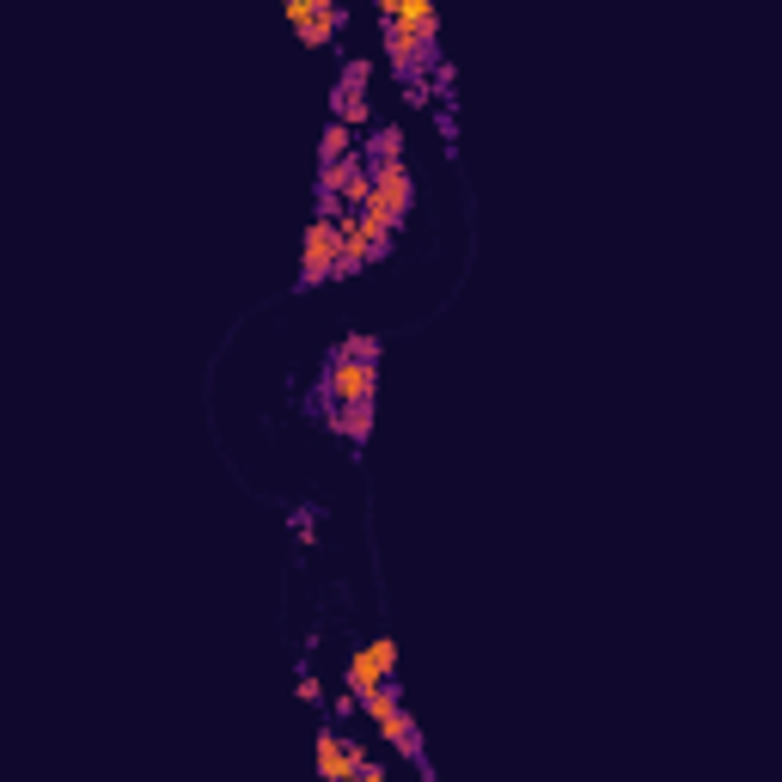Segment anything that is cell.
<instances>
[{
  "label": "cell",
  "instance_id": "6da1fadb",
  "mask_svg": "<svg viewBox=\"0 0 782 782\" xmlns=\"http://www.w3.org/2000/svg\"><path fill=\"white\" fill-rule=\"evenodd\" d=\"M336 257H343V226H336V214H319V221L306 226V239H300V281L306 288L331 281Z\"/></svg>",
  "mask_w": 782,
  "mask_h": 782
},
{
  "label": "cell",
  "instance_id": "ba28073f",
  "mask_svg": "<svg viewBox=\"0 0 782 782\" xmlns=\"http://www.w3.org/2000/svg\"><path fill=\"white\" fill-rule=\"evenodd\" d=\"M336 435H343V440H367L373 435V398L343 404V410H336Z\"/></svg>",
  "mask_w": 782,
  "mask_h": 782
},
{
  "label": "cell",
  "instance_id": "8992f818",
  "mask_svg": "<svg viewBox=\"0 0 782 782\" xmlns=\"http://www.w3.org/2000/svg\"><path fill=\"white\" fill-rule=\"evenodd\" d=\"M293 38L306 43V50H331L336 38H343V0H331L324 13H312L306 25H293Z\"/></svg>",
  "mask_w": 782,
  "mask_h": 782
},
{
  "label": "cell",
  "instance_id": "9c48e42d",
  "mask_svg": "<svg viewBox=\"0 0 782 782\" xmlns=\"http://www.w3.org/2000/svg\"><path fill=\"white\" fill-rule=\"evenodd\" d=\"M331 105H336V122H349V129H361V122L373 117V105H367L361 93H349V86H336V98H331Z\"/></svg>",
  "mask_w": 782,
  "mask_h": 782
},
{
  "label": "cell",
  "instance_id": "5bb4252c",
  "mask_svg": "<svg viewBox=\"0 0 782 782\" xmlns=\"http://www.w3.org/2000/svg\"><path fill=\"white\" fill-rule=\"evenodd\" d=\"M324 7H331V0H281V13H288L293 25H306V19H312V13H324Z\"/></svg>",
  "mask_w": 782,
  "mask_h": 782
},
{
  "label": "cell",
  "instance_id": "8fae6325",
  "mask_svg": "<svg viewBox=\"0 0 782 782\" xmlns=\"http://www.w3.org/2000/svg\"><path fill=\"white\" fill-rule=\"evenodd\" d=\"M361 709H367V716L373 721H379V716H392V709H398V685H392V678H385V685H373V690H361Z\"/></svg>",
  "mask_w": 782,
  "mask_h": 782
},
{
  "label": "cell",
  "instance_id": "5b68a950",
  "mask_svg": "<svg viewBox=\"0 0 782 782\" xmlns=\"http://www.w3.org/2000/svg\"><path fill=\"white\" fill-rule=\"evenodd\" d=\"M379 733H385V746H392V752H404L410 758V764H422V728H416L410 721V709H392V716H379Z\"/></svg>",
  "mask_w": 782,
  "mask_h": 782
},
{
  "label": "cell",
  "instance_id": "7a4b0ae2",
  "mask_svg": "<svg viewBox=\"0 0 782 782\" xmlns=\"http://www.w3.org/2000/svg\"><path fill=\"white\" fill-rule=\"evenodd\" d=\"M373 385H379V361H361V355H331V373H324V398L343 410V404H361L373 398Z\"/></svg>",
  "mask_w": 782,
  "mask_h": 782
},
{
  "label": "cell",
  "instance_id": "4fadbf2b",
  "mask_svg": "<svg viewBox=\"0 0 782 782\" xmlns=\"http://www.w3.org/2000/svg\"><path fill=\"white\" fill-rule=\"evenodd\" d=\"M373 160H404V135L379 129V135H373Z\"/></svg>",
  "mask_w": 782,
  "mask_h": 782
},
{
  "label": "cell",
  "instance_id": "52a82bcc",
  "mask_svg": "<svg viewBox=\"0 0 782 782\" xmlns=\"http://www.w3.org/2000/svg\"><path fill=\"white\" fill-rule=\"evenodd\" d=\"M379 19H385V25H422V31H440L435 0H379Z\"/></svg>",
  "mask_w": 782,
  "mask_h": 782
},
{
  "label": "cell",
  "instance_id": "30bf717a",
  "mask_svg": "<svg viewBox=\"0 0 782 782\" xmlns=\"http://www.w3.org/2000/svg\"><path fill=\"white\" fill-rule=\"evenodd\" d=\"M349 147H355V135H349V122H331V129H324V141H319V165H331V160H349Z\"/></svg>",
  "mask_w": 782,
  "mask_h": 782
},
{
  "label": "cell",
  "instance_id": "7c38bea8",
  "mask_svg": "<svg viewBox=\"0 0 782 782\" xmlns=\"http://www.w3.org/2000/svg\"><path fill=\"white\" fill-rule=\"evenodd\" d=\"M343 355H361V361H379V336H367V331H355V336H343Z\"/></svg>",
  "mask_w": 782,
  "mask_h": 782
},
{
  "label": "cell",
  "instance_id": "277c9868",
  "mask_svg": "<svg viewBox=\"0 0 782 782\" xmlns=\"http://www.w3.org/2000/svg\"><path fill=\"white\" fill-rule=\"evenodd\" d=\"M361 764H367V752H361L355 740H343V733H319V776L324 782H361Z\"/></svg>",
  "mask_w": 782,
  "mask_h": 782
},
{
  "label": "cell",
  "instance_id": "3957f363",
  "mask_svg": "<svg viewBox=\"0 0 782 782\" xmlns=\"http://www.w3.org/2000/svg\"><path fill=\"white\" fill-rule=\"evenodd\" d=\"M385 678H398V642H392V636L367 642V649L349 661V697H361V690L385 685Z\"/></svg>",
  "mask_w": 782,
  "mask_h": 782
}]
</instances>
